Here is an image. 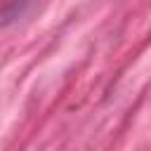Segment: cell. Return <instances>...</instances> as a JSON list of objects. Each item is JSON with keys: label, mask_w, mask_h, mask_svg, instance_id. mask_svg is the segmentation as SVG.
<instances>
[]
</instances>
